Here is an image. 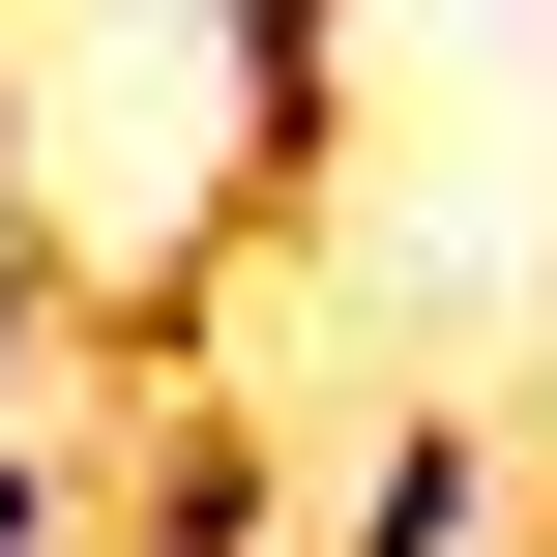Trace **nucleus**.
Returning <instances> with one entry per match:
<instances>
[{
    "mask_svg": "<svg viewBox=\"0 0 557 557\" xmlns=\"http://www.w3.org/2000/svg\"><path fill=\"white\" fill-rule=\"evenodd\" d=\"M499 499H529V470H499V411H382L323 557H499Z\"/></svg>",
    "mask_w": 557,
    "mask_h": 557,
    "instance_id": "nucleus-1",
    "label": "nucleus"
},
{
    "mask_svg": "<svg viewBox=\"0 0 557 557\" xmlns=\"http://www.w3.org/2000/svg\"><path fill=\"white\" fill-rule=\"evenodd\" d=\"M0 557H88V441L59 411H0Z\"/></svg>",
    "mask_w": 557,
    "mask_h": 557,
    "instance_id": "nucleus-2",
    "label": "nucleus"
},
{
    "mask_svg": "<svg viewBox=\"0 0 557 557\" xmlns=\"http://www.w3.org/2000/svg\"><path fill=\"white\" fill-rule=\"evenodd\" d=\"M29 352H59V235L0 206V411H29Z\"/></svg>",
    "mask_w": 557,
    "mask_h": 557,
    "instance_id": "nucleus-3",
    "label": "nucleus"
},
{
    "mask_svg": "<svg viewBox=\"0 0 557 557\" xmlns=\"http://www.w3.org/2000/svg\"><path fill=\"white\" fill-rule=\"evenodd\" d=\"M0 206H29V88H0Z\"/></svg>",
    "mask_w": 557,
    "mask_h": 557,
    "instance_id": "nucleus-4",
    "label": "nucleus"
}]
</instances>
